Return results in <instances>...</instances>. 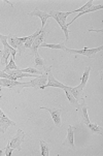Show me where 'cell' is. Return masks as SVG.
Returning a JSON list of instances; mask_svg holds the SVG:
<instances>
[{
    "instance_id": "26",
    "label": "cell",
    "mask_w": 103,
    "mask_h": 156,
    "mask_svg": "<svg viewBox=\"0 0 103 156\" xmlns=\"http://www.w3.org/2000/svg\"><path fill=\"white\" fill-rule=\"evenodd\" d=\"M12 148H9V147L5 148V155H6V156H10V155H12Z\"/></svg>"
},
{
    "instance_id": "25",
    "label": "cell",
    "mask_w": 103,
    "mask_h": 156,
    "mask_svg": "<svg viewBox=\"0 0 103 156\" xmlns=\"http://www.w3.org/2000/svg\"><path fill=\"white\" fill-rule=\"evenodd\" d=\"M92 5H93V0H89L88 2H87L86 4L84 5L83 7H81V9H77L75 10H72V14L73 12H84V10H87L90 7H92Z\"/></svg>"
},
{
    "instance_id": "29",
    "label": "cell",
    "mask_w": 103,
    "mask_h": 156,
    "mask_svg": "<svg viewBox=\"0 0 103 156\" xmlns=\"http://www.w3.org/2000/svg\"><path fill=\"white\" fill-rule=\"evenodd\" d=\"M1 90H2V87L0 86V93H1Z\"/></svg>"
},
{
    "instance_id": "16",
    "label": "cell",
    "mask_w": 103,
    "mask_h": 156,
    "mask_svg": "<svg viewBox=\"0 0 103 156\" xmlns=\"http://www.w3.org/2000/svg\"><path fill=\"white\" fill-rule=\"evenodd\" d=\"M103 9V5L102 4H100V5H92V7H90V9H88L87 10H84V12H80V14H78L77 16H76V17L74 18V19H73L72 21H71V22H69V23H67L66 24V25L68 26V27H69V25L70 24H72L73 22H74V21H76L78 19V18L81 17V16H83V15H86V14H89V12H96V10H98V9Z\"/></svg>"
},
{
    "instance_id": "28",
    "label": "cell",
    "mask_w": 103,
    "mask_h": 156,
    "mask_svg": "<svg viewBox=\"0 0 103 156\" xmlns=\"http://www.w3.org/2000/svg\"><path fill=\"white\" fill-rule=\"evenodd\" d=\"M3 151H4V150H0V156L3 154Z\"/></svg>"
},
{
    "instance_id": "12",
    "label": "cell",
    "mask_w": 103,
    "mask_h": 156,
    "mask_svg": "<svg viewBox=\"0 0 103 156\" xmlns=\"http://www.w3.org/2000/svg\"><path fill=\"white\" fill-rule=\"evenodd\" d=\"M29 16H31V17H38V18H40V20H41V28H43L44 26L46 25V23H47V19L50 18V15L47 14V12H41L40 9H38V7H35L32 12H29L28 14Z\"/></svg>"
},
{
    "instance_id": "17",
    "label": "cell",
    "mask_w": 103,
    "mask_h": 156,
    "mask_svg": "<svg viewBox=\"0 0 103 156\" xmlns=\"http://www.w3.org/2000/svg\"><path fill=\"white\" fill-rule=\"evenodd\" d=\"M68 90L71 92V94L74 96V98L77 100L78 102L81 101V98H83V91L84 90L81 88L80 86H76V87H68Z\"/></svg>"
},
{
    "instance_id": "2",
    "label": "cell",
    "mask_w": 103,
    "mask_h": 156,
    "mask_svg": "<svg viewBox=\"0 0 103 156\" xmlns=\"http://www.w3.org/2000/svg\"><path fill=\"white\" fill-rule=\"evenodd\" d=\"M52 69V66H47L46 70L44 73H42L41 75H39L36 76L35 79L33 80L29 81V82H26L25 85H26V88H35V89H44V85L46 84L47 82V73L49 70Z\"/></svg>"
},
{
    "instance_id": "3",
    "label": "cell",
    "mask_w": 103,
    "mask_h": 156,
    "mask_svg": "<svg viewBox=\"0 0 103 156\" xmlns=\"http://www.w3.org/2000/svg\"><path fill=\"white\" fill-rule=\"evenodd\" d=\"M1 43L3 44L4 49L0 51V62H1V65L6 66L9 64V57L12 56V58H15V54H17V50L9 46L7 43V39H3V41H1Z\"/></svg>"
},
{
    "instance_id": "9",
    "label": "cell",
    "mask_w": 103,
    "mask_h": 156,
    "mask_svg": "<svg viewBox=\"0 0 103 156\" xmlns=\"http://www.w3.org/2000/svg\"><path fill=\"white\" fill-rule=\"evenodd\" d=\"M46 26H44V27L42 28L41 33L39 34V35H38L35 39H34L32 46H31V48H30L31 54H32V55H35L36 53H38V48L40 47V44H41L42 43H43V41H44V38H46V34H49V33H50V31H46Z\"/></svg>"
},
{
    "instance_id": "15",
    "label": "cell",
    "mask_w": 103,
    "mask_h": 156,
    "mask_svg": "<svg viewBox=\"0 0 103 156\" xmlns=\"http://www.w3.org/2000/svg\"><path fill=\"white\" fill-rule=\"evenodd\" d=\"M15 123L14 121L10 120V119L9 117H6V116L0 118V133H5L10 126H15Z\"/></svg>"
},
{
    "instance_id": "22",
    "label": "cell",
    "mask_w": 103,
    "mask_h": 156,
    "mask_svg": "<svg viewBox=\"0 0 103 156\" xmlns=\"http://www.w3.org/2000/svg\"><path fill=\"white\" fill-rule=\"evenodd\" d=\"M39 144H40V149H41V155L42 156H49L50 155V150H51V145L47 144L46 142L42 141L40 140V142H39Z\"/></svg>"
},
{
    "instance_id": "23",
    "label": "cell",
    "mask_w": 103,
    "mask_h": 156,
    "mask_svg": "<svg viewBox=\"0 0 103 156\" xmlns=\"http://www.w3.org/2000/svg\"><path fill=\"white\" fill-rule=\"evenodd\" d=\"M87 126H88V128L93 133H95V134H100V136H102L103 129H102L101 126H98L97 124H94V123H91V122H90Z\"/></svg>"
},
{
    "instance_id": "14",
    "label": "cell",
    "mask_w": 103,
    "mask_h": 156,
    "mask_svg": "<svg viewBox=\"0 0 103 156\" xmlns=\"http://www.w3.org/2000/svg\"><path fill=\"white\" fill-rule=\"evenodd\" d=\"M32 67H35L42 71H46L47 68L46 66V61H44V59L41 58V56H39L38 53H36V54L34 55V59L32 61Z\"/></svg>"
},
{
    "instance_id": "5",
    "label": "cell",
    "mask_w": 103,
    "mask_h": 156,
    "mask_svg": "<svg viewBox=\"0 0 103 156\" xmlns=\"http://www.w3.org/2000/svg\"><path fill=\"white\" fill-rule=\"evenodd\" d=\"M103 49L102 46H100L98 48H94V49H88V48H84L81 50H73V49H68V48H65L64 51L67 52L68 54L70 55H84V56H87L89 58H93L96 56L97 53H99L101 50Z\"/></svg>"
},
{
    "instance_id": "18",
    "label": "cell",
    "mask_w": 103,
    "mask_h": 156,
    "mask_svg": "<svg viewBox=\"0 0 103 156\" xmlns=\"http://www.w3.org/2000/svg\"><path fill=\"white\" fill-rule=\"evenodd\" d=\"M91 66H88V67H86L84 68V73H83V76H81V83L80 84V86L81 89H84V87H86L87 85V83H88V81H89V76H90V73H91Z\"/></svg>"
},
{
    "instance_id": "11",
    "label": "cell",
    "mask_w": 103,
    "mask_h": 156,
    "mask_svg": "<svg viewBox=\"0 0 103 156\" xmlns=\"http://www.w3.org/2000/svg\"><path fill=\"white\" fill-rule=\"evenodd\" d=\"M74 130L75 128L73 127L72 125H69L67 128V136H66V139L63 145L66 147H68L71 150L75 149V145H74Z\"/></svg>"
},
{
    "instance_id": "21",
    "label": "cell",
    "mask_w": 103,
    "mask_h": 156,
    "mask_svg": "<svg viewBox=\"0 0 103 156\" xmlns=\"http://www.w3.org/2000/svg\"><path fill=\"white\" fill-rule=\"evenodd\" d=\"M41 48H50V49H54V50H65V44L64 43H60V44H46L42 43L40 44Z\"/></svg>"
},
{
    "instance_id": "8",
    "label": "cell",
    "mask_w": 103,
    "mask_h": 156,
    "mask_svg": "<svg viewBox=\"0 0 103 156\" xmlns=\"http://www.w3.org/2000/svg\"><path fill=\"white\" fill-rule=\"evenodd\" d=\"M40 110H46L51 114L53 121H54L55 125L57 127H61L62 126V110L61 109H55L51 107H41Z\"/></svg>"
},
{
    "instance_id": "4",
    "label": "cell",
    "mask_w": 103,
    "mask_h": 156,
    "mask_svg": "<svg viewBox=\"0 0 103 156\" xmlns=\"http://www.w3.org/2000/svg\"><path fill=\"white\" fill-rule=\"evenodd\" d=\"M27 38H28V36L27 37H17L14 34H9V35H7V43L9 44V46H12V48L17 50L19 55L21 56V55L23 54V52L26 50L24 44H25Z\"/></svg>"
},
{
    "instance_id": "20",
    "label": "cell",
    "mask_w": 103,
    "mask_h": 156,
    "mask_svg": "<svg viewBox=\"0 0 103 156\" xmlns=\"http://www.w3.org/2000/svg\"><path fill=\"white\" fill-rule=\"evenodd\" d=\"M65 91V94H66V98H67L68 100H69V102L71 105H75L76 108H78V105H80V102L77 101L75 98H74V96H73L72 94H71V92L68 90V86H66L64 89H63Z\"/></svg>"
},
{
    "instance_id": "6",
    "label": "cell",
    "mask_w": 103,
    "mask_h": 156,
    "mask_svg": "<svg viewBox=\"0 0 103 156\" xmlns=\"http://www.w3.org/2000/svg\"><path fill=\"white\" fill-rule=\"evenodd\" d=\"M0 86L9 88L12 91L17 92V93H21L24 88H26L25 83L23 82H18L14 80H9V79H0Z\"/></svg>"
},
{
    "instance_id": "24",
    "label": "cell",
    "mask_w": 103,
    "mask_h": 156,
    "mask_svg": "<svg viewBox=\"0 0 103 156\" xmlns=\"http://www.w3.org/2000/svg\"><path fill=\"white\" fill-rule=\"evenodd\" d=\"M19 69V67L15 65V58H12V60L9 62V64L5 66L4 68V71H7V70H18Z\"/></svg>"
},
{
    "instance_id": "27",
    "label": "cell",
    "mask_w": 103,
    "mask_h": 156,
    "mask_svg": "<svg viewBox=\"0 0 103 156\" xmlns=\"http://www.w3.org/2000/svg\"><path fill=\"white\" fill-rule=\"evenodd\" d=\"M3 39H7V35H2V34H0V41H3Z\"/></svg>"
},
{
    "instance_id": "19",
    "label": "cell",
    "mask_w": 103,
    "mask_h": 156,
    "mask_svg": "<svg viewBox=\"0 0 103 156\" xmlns=\"http://www.w3.org/2000/svg\"><path fill=\"white\" fill-rule=\"evenodd\" d=\"M41 31H42V28L39 29L38 31H36L35 33H33V35L28 36V38L26 39L25 44H24V46H25V49H30L31 46H32V44H33V41H34V39H35L39 35V34L41 33Z\"/></svg>"
},
{
    "instance_id": "7",
    "label": "cell",
    "mask_w": 103,
    "mask_h": 156,
    "mask_svg": "<svg viewBox=\"0 0 103 156\" xmlns=\"http://www.w3.org/2000/svg\"><path fill=\"white\" fill-rule=\"evenodd\" d=\"M24 141H25V133H24L22 129H18L17 133L15 134V136L12 137V140H9L6 147L12 148V150L17 149V150H19V151H21V150H22L21 145L23 144Z\"/></svg>"
},
{
    "instance_id": "1",
    "label": "cell",
    "mask_w": 103,
    "mask_h": 156,
    "mask_svg": "<svg viewBox=\"0 0 103 156\" xmlns=\"http://www.w3.org/2000/svg\"><path fill=\"white\" fill-rule=\"evenodd\" d=\"M72 12H58V10H51L49 14L50 17L54 18L60 25L65 34V41H67L69 38V30H68V26L66 25V20H67L68 16H70Z\"/></svg>"
},
{
    "instance_id": "10",
    "label": "cell",
    "mask_w": 103,
    "mask_h": 156,
    "mask_svg": "<svg viewBox=\"0 0 103 156\" xmlns=\"http://www.w3.org/2000/svg\"><path fill=\"white\" fill-rule=\"evenodd\" d=\"M80 121L81 124H84V125H88V124L91 122L89 119V115H88V105L84 102V99L81 98L80 101Z\"/></svg>"
},
{
    "instance_id": "13",
    "label": "cell",
    "mask_w": 103,
    "mask_h": 156,
    "mask_svg": "<svg viewBox=\"0 0 103 156\" xmlns=\"http://www.w3.org/2000/svg\"><path fill=\"white\" fill-rule=\"evenodd\" d=\"M46 87H56V88H61V89H64L66 85L64 84L60 83V82H58L56 79L54 78V76H53L52 71L49 70V73H47V82L46 84L44 85V88Z\"/></svg>"
}]
</instances>
